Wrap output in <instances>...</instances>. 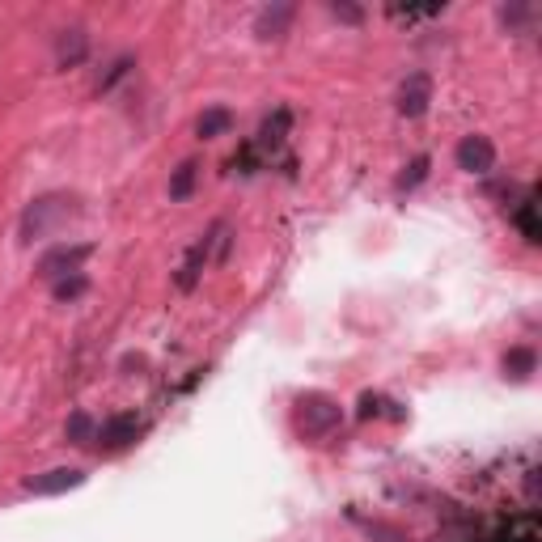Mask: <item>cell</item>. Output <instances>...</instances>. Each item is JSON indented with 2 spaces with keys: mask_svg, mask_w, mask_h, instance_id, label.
I'll list each match as a JSON object with an SVG mask.
<instances>
[{
  "mask_svg": "<svg viewBox=\"0 0 542 542\" xmlns=\"http://www.w3.org/2000/svg\"><path fill=\"white\" fill-rule=\"evenodd\" d=\"M77 216V200L72 195H43L22 212V242H43L56 229H64Z\"/></svg>",
  "mask_w": 542,
  "mask_h": 542,
  "instance_id": "1",
  "label": "cell"
},
{
  "mask_svg": "<svg viewBox=\"0 0 542 542\" xmlns=\"http://www.w3.org/2000/svg\"><path fill=\"white\" fill-rule=\"evenodd\" d=\"M297 420L301 428L310 432V437H327V432L343 420V411L335 399H327V394H301L297 399Z\"/></svg>",
  "mask_w": 542,
  "mask_h": 542,
  "instance_id": "2",
  "label": "cell"
},
{
  "mask_svg": "<svg viewBox=\"0 0 542 542\" xmlns=\"http://www.w3.org/2000/svg\"><path fill=\"white\" fill-rule=\"evenodd\" d=\"M225 233H229V225H225V221H216V225L204 233V238L187 250L183 267H178V288H183V293H191V288L200 284L204 267H208V255H212V246H221V242H225Z\"/></svg>",
  "mask_w": 542,
  "mask_h": 542,
  "instance_id": "3",
  "label": "cell"
},
{
  "mask_svg": "<svg viewBox=\"0 0 542 542\" xmlns=\"http://www.w3.org/2000/svg\"><path fill=\"white\" fill-rule=\"evenodd\" d=\"M89 259V242H64V246H56V250H47V255L39 259V280H64L68 271L77 276V267Z\"/></svg>",
  "mask_w": 542,
  "mask_h": 542,
  "instance_id": "4",
  "label": "cell"
},
{
  "mask_svg": "<svg viewBox=\"0 0 542 542\" xmlns=\"http://www.w3.org/2000/svg\"><path fill=\"white\" fill-rule=\"evenodd\" d=\"M81 483H85V471H77V466H56V471L34 475L26 483V492L30 496H64V492H72V487H81Z\"/></svg>",
  "mask_w": 542,
  "mask_h": 542,
  "instance_id": "5",
  "label": "cell"
},
{
  "mask_svg": "<svg viewBox=\"0 0 542 542\" xmlns=\"http://www.w3.org/2000/svg\"><path fill=\"white\" fill-rule=\"evenodd\" d=\"M432 102V77L428 72H411V77L399 85V115L407 119H420Z\"/></svg>",
  "mask_w": 542,
  "mask_h": 542,
  "instance_id": "6",
  "label": "cell"
},
{
  "mask_svg": "<svg viewBox=\"0 0 542 542\" xmlns=\"http://www.w3.org/2000/svg\"><path fill=\"white\" fill-rule=\"evenodd\" d=\"M458 166L466 174H487V170L496 166V144L487 140V136H466L458 144Z\"/></svg>",
  "mask_w": 542,
  "mask_h": 542,
  "instance_id": "7",
  "label": "cell"
},
{
  "mask_svg": "<svg viewBox=\"0 0 542 542\" xmlns=\"http://www.w3.org/2000/svg\"><path fill=\"white\" fill-rule=\"evenodd\" d=\"M94 437H98V445H102V449H111V454H115V449L132 445V441L140 437V420H136L132 411H123V415H111V420H106V424H102V428L94 432Z\"/></svg>",
  "mask_w": 542,
  "mask_h": 542,
  "instance_id": "8",
  "label": "cell"
},
{
  "mask_svg": "<svg viewBox=\"0 0 542 542\" xmlns=\"http://www.w3.org/2000/svg\"><path fill=\"white\" fill-rule=\"evenodd\" d=\"M288 22H293V5H271V9H263V13H259L255 34H259L263 43H271V39H284Z\"/></svg>",
  "mask_w": 542,
  "mask_h": 542,
  "instance_id": "9",
  "label": "cell"
},
{
  "mask_svg": "<svg viewBox=\"0 0 542 542\" xmlns=\"http://www.w3.org/2000/svg\"><path fill=\"white\" fill-rule=\"evenodd\" d=\"M56 60L64 64V68H72V64H81L85 60V30H60V39H56Z\"/></svg>",
  "mask_w": 542,
  "mask_h": 542,
  "instance_id": "10",
  "label": "cell"
},
{
  "mask_svg": "<svg viewBox=\"0 0 542 542\" xmlns=\"http://www.w3.org/2000/svg\"><path fill=\"white\" fill-rule=\"evenodd\" d=\"M229 123H233V115L225 111V106H212V111H204V115H200V123H195V132H200L204 140H212V136H225V132H229Z\"/></svg>",
  "mask_w": 542,
  "mask_h": 542,
  "instance_id": "11",
  "label": "cell"
},
{
  "mask_svg": "<svg viewBox=\"0 0 542 542\" xmlns=\"http://www.w3.org/2000/svg\"><path fill=\"white\" fill-rule=\"evenodd\" d=\"M517 229L526 233V242H542V225H538V204L534 200H521V208L513 212Z\"/></svg>",
  "mask_w": 542,
  "mask_h": 542,
  "instance_id": "12",
  "label": "cell"
},
{
  "mask_svg": "<svg viewBox=\"0 0 542 542\" xmlns=\"http://www.w3.org/2000/svg\"><path fill=\"white\" fill-rule=\"evenodd\" d=\"M191 187H195V161H183L170 178V200H187Z\"/></svg>",
  "mask_w": 542,
  "mask_h": 542,
  "instance_id": "13",
  "label": "cell"
},
{
  "mask_svg": "<svg viewBox=\"0 0 542 542\" xmlns=\"http://www.w3.org/2000/svg\"><path fill=\"white\" fill-rule=\"evenodd\" d=\"M534 369V352L530 348H513L509 356H504V373L509 377H526Z\"/></svg>",
  "mask_w": 542,
  "mask_h": 542,
  "instance_id": "14",
  "label": "cell"
},
{
  "mask_svg": "<svg viewBox=\"0 0 542 542\" xmlns=\"http://www.w3.org/2000/svg\"><path fill=\"white\" fill-rule=\"evenodd\" d=\"M352 521H356V526L365 530L369 538H377V542H407V538H403L399 530H390L386 521H365V517H356V513H352Z\"/></svg>",
  "mask_w": 542,
  "mask_h": 542,
  "instance_id": "15",
  "label": "cell"
},
{
  "mask_svg": "<svg viewBox=\"0 0 542 542\" xmlns=\"http://www.w3.org/2000/svg\"><path fill=\"white\" fill-rule=\"evenodd\" d=\"M89 437H94V420H89V415H85V411H77V415H72V420H68V441H77V445H85Z\"/></svg>",
  "mask_w": 542,
  "mask_h": 542,
  "instance_id": "16",
  "label": "cell"
},
{
  "mask_svg": "<svg viewBox=\"0 0 542 542\" xmlns=\"http://www.w3.org/2000/svg\"><path fill=\"white\" fill-rule=\"evenodd\" d=\"M424 174H428V157H415L411 166H407V174L399 178V191H411V187H420V183H424Z\"/></svg>",
  "mask_w": 542,
  "mask_h": 542,
  "instance_id": "17",
  "label": "cell"
},
{
  "mask_svg": "<svg viewBox=\"0 0 542 542\" xmlns=\"http://www.w3.org/2000/svg\"><path fill=\"white\" fill-rule=\"evenodd\" d=\"M81 293H85V276H64V280L56 284V297H60V301L81 297Z\"/></svg>",
  "mask_w": 542,
  "mask_h": 542,
  "instance_id": "18",
  "label": "cell"
},
{
  "mask_svg": "<svg viewBox=\"0 0 542 542\" xmlns=\"http://www.w3.org/2000/svg\"><path fill=\"white\" fill-rule=\"evenodd\" d=\"M331 13L343 17V22H352V26L360 22V9H356V5H331Z\"/></svg>",
  "mask_w": 542,
  "mask_h": 542,
  "instance_id": "19",
  "label": "cell"
}]
</instances>
